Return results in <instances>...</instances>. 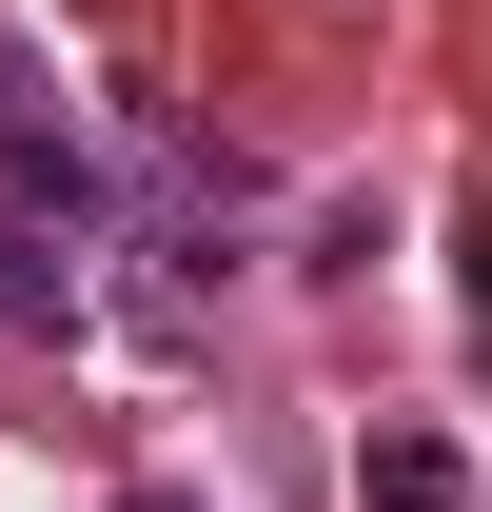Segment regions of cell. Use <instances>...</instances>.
<instances>
[{
	"label": "cell",
	"mask_w": 492,
	"mask_h": 512,
	"mask_svg": "<svg viewBox=\"0 0 492 512\" xmlns=\"http://www.w3.org/2000/svg\"><path fill=\"white\" fill-rule=\"evenodd\" d=\"M60 296H79V256L40 237V217H20V197H0V335H40V316H60Z\"/></svg>",
	"instance_id": "6da1fadb"
},
{
	"label": "cell",
	"mask_w": 492,
	"mask_h": 512,
	"mask_svg": "<svg viewBox=\"0 0 492 512\" xmlns=\"http://www.w3.org/2000/svg\"><path fill=\"white\" fill-rule=\"evenodd\" d=\"M355 493H374V512H473V473H453L433 434H374V453H355Z\"/></svg>",
	"instance_id": "7a4b0ae2"
},
{
	"label": "cell",
	"mask_w": 492,
	"mask_h": 512,
	"mask_svg": "<svg viewBox=\"0 0 492 512\" xmlns=\"http://www.w3.org/2000/svg\"><path fill=\"white\" fill-rule=\"evenodd\" d=\"M119 512H197V493H119Z\"/></svg>",
	"instance_id": "277c9868"
},
{
	"label": "cell",
	"mask_w": 492,
	"mask_h": 512,
	"mask_svg": "<svg viewBox=\"0 0 492 512\" xmlns=\"http://www.w3.org/2000/svg\"><path fill=\"white\" fill-rule=\"evenodd\" d=\"M473 335H492V237H473Z\"/></svg>",
	"instance_id": "3957f363"
}]
</instances>
